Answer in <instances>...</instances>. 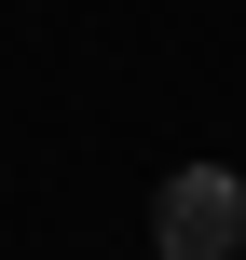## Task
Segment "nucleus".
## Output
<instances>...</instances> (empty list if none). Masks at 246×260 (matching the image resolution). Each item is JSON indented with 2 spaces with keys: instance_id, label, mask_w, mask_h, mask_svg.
I'll list each match as a JSON object with an SVG mask.
<instances>
[{
  "instance_id": "nucleus-1",
  "label": "nucleus",
  "mask_w": 246,
  "mask_h": 260,
  "mask_svg": "<svg viewBox=\"0 0 246 260\" xmlns=\"http://www.w3.org/2000/svg\"><path fill=\"white\" fill-rule=\"evenodd\" d=\"M151 233H164V260H246V192H233V165H178V178L151 192Z\"/></svg>"
}]
</instances>
